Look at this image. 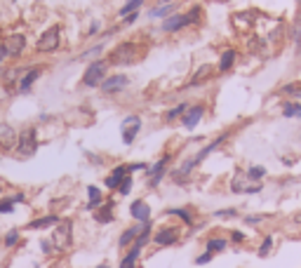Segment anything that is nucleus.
Segmentation results:
<instances>
[{"instance_id":"nucleus-25","label":"nucleus","mask_w":301,"mask_h":268,"mask_svg":"<svg viewBox=\"0 0 301 268\" xmlns=\"http://www.w3.org/2000/svg\"><path fill=\"white\" fill-rule=\"evenodd\" d=\"M191 101H179V104H174V106L165 108L162 111V123L165 125H179V120L184 118V113L189 111Z\"/></svg>"},{"instance_id":"nucleus-52","label":"nucleus","mask_w":301,"mask_h":268,"mask_svg":"<svg viewBox=\"0 0 301 268\" xmlns=\"http://www.w3.org/2000/svg\"><path fill=\"white\" fill-rule=\"evenodd\" d=\"M292 223H294V226H299V228H301V209L294 214V217H292Z\"/></svg>"},{"instance_id":"nucleus-31","label":"nucleus","mask_w":301,"mask_h":268,"mask_svg":"<svg viewBox=\"0 0 301 268\" xmlns=\"http://www.w3.org/2000/svg\"><path fill=\"white\" fill-rule=\"evenodd\" d=\"M24 71H26V68H19V66H12V68H7V71H3L0 80H3V85H5L7 92H10V89H17V85H19V80H22Z\"/></svg>"},{"instance_id":"nucleus-13","label":"nucleus","mask_w":301,"mask_h":268,"mask_svg":"<svg viewBox=\"0 0 301 268\" xmlns=\"http://www.w3.org/2000/svg\"><path fill=\"white\" fill-rule=\"evenodd\" d=\"M257 19H259V12H254V10L233 12V14H231V26L235 28V33L247 35L252 28L257 26Z\"/></svg>"},{"instance_id":"nucleus-15","label":"nucleus","mask_w":301,"mask_h":268,"mask_svg":"<svg viewBox=\"0 0 301 268\" xmlns=\"http://www.w3.org/2000/svg\"><path fill=\"white\" fill-rule=\"evenodd\" d=\"M186 28H191L186 12H174L172 17H167V19H162L160 22V31L162 33H167V35L181 33V31H186Z\"/></svg>"},{"instance_id":"nucleus-11","label":"nucleus","mask_w":301,"mask_h":268,"mask_svg":"<svg viewBox=\"0 0 301 268\" xmlns=\"http://www.w3.org/2000/svg\"><path fill=\"white\" fill-rule=\"evenodd\" d=\"M205 116H207V104L205 101H195V104L189 106V111L184 113V118L179 120V125H181L186 132H193V129L205 120Z\"/></svg>"},{"instance_id":"nucleus-38","label":"nucleus","mask_w":301,"mask_h":268,"mask_svg":"<svg viewBox=\"0 0 301 268\" xmlns=\"http://www.w3.org/2000/svg\"><path fill=\"white\" fill-rule=\"evenodd\" d=\"M144 3L146 0H125V5L118 10V17L123 19V17H127V14H132V12H141Z\"/></svg>"},{"instance_id":"nucleus-7","label":"nucleus","mask_w":301,"mask_h":268,"mask_svg":"<svg viewBox=\"0 0 301 268\" xmlns=\"http://www.w3.org/2000/svg\"><path fill=\"white\" fill-rule=\"evenodd\" d=\"M179 240H181V226H177V223L160 226V228L153 231V238H150L153 247H158V250L174 247V245H179Z\"/></svg>"},{"instance_id":"nucleus-44","label":"nucleus","mask_w":301,"mask_h":268,"mask_svg":"<svg viewBox=\"0 0 301 268\" xmlns=\"http://www.w3.org/2000/svg\"><path fill=\"white\" fill-rule=\"evenodd\" d=\"M101 31H104V24H101L99 19H95V22L89 24V28H87V33H85V38L95 40V38H99V35H101Z\"/></svg>"},{"instance_id":"nucleus-46","label":"nucleus","mask_w":301,"mask_h":268,"mask_svg":"<svg viewBox=\"0 0 301 268\" xmlns=\"http://www.w3.org/2000/svg\"><path fill=\"white\" fill-rule=\"evenodd\" d=\"M212 259H214V254H212V252H202V254H198V257H195V266H207V263H210V261H212Z\"/></svg>"},{"instance_id":"nucleus-22","label":"nucleus","mask_w":301,"mask_h":268,"mask_svg":"<svg viewBox=\"0 0 301 268\" xmlns=\"http://www.w3.org/2000/svg\"><path fill=\"white\" fill-rule=\"evenodd\" d=\"M127 162H120V165H116V167L111 169V172L106 174V179H104V188H108V190H113L116 193L118 190V186L123 184V179L127 177Z\"/></svg>"},{"instance_id":"nucleus-53","label":"nucleus","mask_w":301,"mask_h":268,"mask_svg":"<svg viewBox=\"0 0 301 268\" xmlns=\"http://www.w3.org/2000/svg\"><path fill=\"white\" fill-rule=\"evenodd\" d=\"M95 268H111L108 263H99V266H95Z\"/></svg>"},{"instance_id":"nucleus-36","label":"nucleus","mask_w":301,"mask_h":268,"mask_svg":"<svg viewBox=\"0 0 301 268\" xmlns=\"http://www.w3.org/2000/svg\"><path fill=\"white\" fill-rule=\"evenodd\" d=\"M245 174H247V179H250L252 184H261L264 179L268 177V169L264 167V165H250V167L245 169Z\"/></svg>"},{"instance_id":"nucleus-51","label":"nucleus","mask_w":301,"mask_h":268,"mask_svg":"<svg viewBox=\"0 0 301 268\" xmlns=\"http://www.w3.org/2000/svg\"><path fill=\"white\" fill-rule=\"evenodd\" d=\"M280 160H283L285 167H292V165L296 162V158H294V156H290V158H283V156H280Z\"/></svg>"},{"instance_id":"nucleus-20","label":"nucleus","mask_w":301,"mask_h":268,"mask_svg":"<svg viewBox=\"0 0 301 268\" xmlns=\"http://www.w3.org/2000/svg\"><path fill=\"white\" fill-rule=\"evenodd\" d=\"M19 132L10 123H0V151H14L17 148Z\"/></svg>"},{"instance_id":"nucleus-43","label":"nucleus","mask_w":301,"mask_h":268,"mask_svg":"<svg viewBox=\"0 0 301 268\" xmlns=\"http://www.w3.org/2000/svg\"><path fill=\"white\" fill-rule=\"evenodd\" d=\"M229 242H231V245H245V242H247L245 231H240V228H231V231H229Z\"/></svg>"},{"instance_id":"nucleus-29","label":"nucleus","mask_w":301,"mask_h":268,"mask_svg":"<svg viewBox=\"0 0 301 268\" xmlns=\"http://www.w3.org/2000/svg\"><path fill=\"white\" fill-rule=\"evenodd\" d=\"M275 94L283 97V99L301 101V80H290V83H283L278 89H275Z\"/></svg>"},{"instance_id":"nucleus-41","label":"nucleus","mask_w":301,"mask_h":268,"mask_svg":"<svg viewBox=\"0 0 301 268\" xmlns=\"http://www.w3.org/2000/svg\"><path fill=\"white\" fill-rule=\"evenodd\" d=\"M132 188H134V174H127V177L123 179V184L118 186L116 193H118L120 198H127L129 193H132Z\"/></svg>"},{"instance_id":"nucleus-50","label":"nucleus","mask_w":301,"mask_h":268,"mask_svg":"<svg viewBox=\"0 0 301 268\" xmlns=\"http://www.w3.org/2000/svg\"><path fill=\"white\" fill-rule=\"evenodd\" d=\"M5 59H10V54H7V47H5V40L0 43V64L5 62Z\"/></svg>"},{"instance_id":"nucleus-24","label":"nucleus","mask_w":301,"mask_h":268,"mask_svg":"<svg viewBox=\"0 0 301 268\" xmlns=\"http://www.w3.org/2000/svg\"><path fill=\"white\" fill-rule=\"evenodd\" d=\"M174 12H179V3L172 0V3H160V5H153L148 10V19L150 22H162V19L172 17Z\"/></svg>"},{"instance_id":"nucleus-3","label":"nucleus","mask_w":301,"mask_h":268,"mask_svg":"<svg viewBox=\"0 0 301 268\" xmlns=\"http://www.w3.org/2000/svg\"><path fill=\"white\" fill-rule=\"evenodd\" d=\"M108 68H111V64H108L106 56H99V59H95V62H89L87 66H85L80 85L87 87V89H99V85L104 83L106 75H108Z\"/></svg>"},{"instance_id":"nucleus-12","label":"nucleus","mask_w":301,"mask_h":268,"mask_svg":"<svg viewBox=\"0 0 301 268\" xmlns=\"http://www.w3.org/2000/svg\"><path fill=\"white\" fill-rule=\"evenodd\" d=\"M214 78H219L217 75V64H200V66L189 75L186 87H205V85L212 83Z\"/></svg>"},{"instance_id":"nucleus-4","label":"nucleus","mask_w":301,"mask_h":268,"mask_svg":"<svg viewBox=\"0 0 301 268\" xmlns=\"http://www.w3.org/2000/svg\"><path fill=\"white\" fill-rule=\"evenodd\" d=\"M229 190L235 193V196H259V193L264 190V181L261 184H252L250 179H247L245 169L238 167L233 172V177H231V181H229Z\"/></svg>"},{"instance_id":"nucleus-37","label":"nucleus","mask_w":301,"mask_h":268,"mask_svg":"<svg viewBox=\"0 0 301 268\" xmlns=\"http://www.w3.org/2000/svg\"><path fill=\"white\" fill-rule=\"evenodd\" d=\"M273 245H275V235L273 233H266L261 238V242H259V247H257V257H268L271 252H273Z\"/></svg>"},{"instance_id":"nucleus-5","label":"nucleus","mask_w":301,"mask_h":268,"mask_svg":"<svg viewBox=\"0 0 301 268\" xmlns=\"http://www.w3.org/2000/svg\"><path fill=\"white\" fill-rule=\"evenodd\" d=\"M62 26L59 24H52L50 28H45L43 33L38 35V40H35V52H40V54H50V52H57L59 47H62Z\"/></svg>"},{"instance_id":"nucleus-1","label":"nucleus","mask_w":301,"mask_h":268,"mask_svg":"<svg viewBox=\"0 0 301 268\" xmlns=\"http://www.w3.org/2000/svg\"><path fill=\"white\" fill-rule=\"evenodd\" d=\"M144 56V45L139 43V40H120V43H116L111 47V52L106 54L108 64L111 66H132V64H137Z\"/></svg>"},{"instance_id":"nucleus-42","label":"nucleus","mask_w":301,"mask_h":268,"mask_svg":"<svg viewBox=\"0 0 301 268\" xmlns=\"http://www.w3.org/2000/svg\"><path fill=\"white\" fill-rule=\"evenodd\" d=\"M19 240H22V233H19V228H12L5 233V238H3V245L10 250V247H17Z\"/></svg>"},{"instance_id":"nucleus-39","label":"nucleus","mask_w":301,"mask_h":268,"mask_svg":"<svg viewBox=\"0 0 301 268\" xmlns=\"http://www.w3.org/2000/svg\"><path fill=\"white\" fill-rule=\"evenodd\" d=\"M268 219H273V214H245V217H242V223H245V226H252V228H257V226L266 223Z\"/></svg>"},{"instance_id":"nucleus-54","label":"nucleus","mask_w":301,"mask_h":268,"mask_svg":"<svg viewBox=\"0 0 301 268\" xmlns=\"http://www.w3.org/2000/svg\"><path fill=\"white\" fill-rule=\"evenodd\" d=\"M0 43H3V38H0Z\"/></svg>"},{"instance_id":"nucleus-45","label":"nucleus","mask_w":301,"mask_h":268,"mask_svg":"<svg viewBox=\"0 0 301 268\" xmlns=\"http://www.w3.org/2000/svg\"><path fill=\"white\" fill-rule=\"evenodd\" d=\"M40 252H43V254H47V257L57 254V250H54V245H52L50 238H43V240H40Z\"/></svg>"},{"instance_id":"nucleus-34","label":"nucleus","mask_w":301,"mask_h":268,"mask_svg":"<svg viewBox=\"0 0 301 268\" xmlns=\"http://www.w3.org/2000/svg\"><path fill=\"white\" fill-rule=\"evenodd\" d=\"M186 17H189V24H191V28H198V26H202V22H205V10H202V5H191L189 10H186Z\"/></svg>"},{"instance_id":"nucleus-23","label":"nucleus","mask_w":301,"mask_h":268,"mask_svg":"<svg viewBox=\"0 0 301 268\" xmlns=\"http://www.w3.org/2000/svg\"><path fill=\"white\" fill-rule=\"evenodd\" d=\"M165 217H177L179 221L184 223V226H193L195 221H198V214H195L193 207L184 205V207H170V209H165Z\"/></svg>"},{"instance_id":"nucleus-18","label":"nucleus","mask_w":301,"mask_h":268,"mask_svg":"<svg viewBox=\"0 0 301 268\" xmlns=\"http://www.w3.org/2000/svg\"><path fill=\"white\" fill-rule=\"evenodd\" d=\"M26 45H28V40H26V35L24 33H10L5 38V47H7V54H10V59H19V56L26 52Z\"/></svg>"},{"instance_id":"nucleus-8","label":"nucleus","mask_w":301,"mask_h":268,"mask_svg":"<svg viewBox=\"0 0 301 268\" xmlns=\"http://www.w3.org/2000/svg\"><path fill=\"white\" fill-rule=\"evenodd\" d=\"M141 125L144 123H141L139 113H129L120 120V141H123V146H134V141L139 139L141 134Z\"/></svg>"},{"instance_id":"nucleus-33","label":"nucleus","mask_w":301,"mask_h":268,"mask_svg":"<svg viewBox=\"0 0 301 268\" xmlns=\"http://www.w3.org/2000/svg\"><path fill=\"white\" fill-rule=\"evenodd\" d=\"M139 231H141V223H132V226H127V228L120 233V238H118V247H120V250H129V247L134 245V240H137Z\"/></svg>"},{"instance_id":"nucleus-14","label":"nucleus","mask_w":301,"mask_h":268,"mask_svg":"<svg viewBox=\"0 0 301 268\" xmlns=\"http://www.w3.org/2000/svg\"><path fill=\"white\" fill-rule=\"evenodd\" d=\"M238 56H240V50H238V47H233V45L223 47V50L219 52L217 75H229V73L235 68V64H238Z\"/></svg>"},{"instance_id":"nucleus-21","label":"nucleus","mask_w":301,"mask_h":268,"mask_svg":"<svg viewBox=\"0 0 301 268\" xmlns=\"http://www.w3.org/2000/svg\"><path fill=\"white\" fill-rule=\"evenodd\" d=\"M264 38H266V45L268 47H280V45L287 40V26H285V22H280V19H275L273 22V28L268 31V33H264Z\"/></svg>"},{"instance_id":"nucleus-6","label":"nucleus","mask_w":301,"mask_h":268,"mask_svg":"<svg viewBox=\"0 0 301 268\" xmlns=\"http://www.w3.org/2000/svg\"><path fill=\"white\" fill-rule=\"evenodd\" d=\"M52 245H54L57 254H62V252H68L73 247V221L71 219H62V221L57 223L54 228H52Z\"/></svg>"},{"instance_id":"nucleus-27","label":"nucleus","mask_w":301,"mask_h":268,"mask_svg":"<svg viewBox=\"0 0 301 268\" xmlns=\"http://www.w3.org/2000/svg\"><path fill=\"white\" fill-rule=\"evenodd\" d=\"M59 221H62V217L57 212H50V214H45V217H38V219H33V221H28L26 228L28 231H47V228H54Z\"/></svg>"},{"instance_id":"nucleus-9","label":"nucleus","mask_w":301,"mask_h":268,"mask_svg":"<svg viewBox=\"0 0 301 268\" xmlns=\"http://www.w3.org/2000/svg\"><path fill=\"white\" fill-rule=\"evenodd\" d=\"M38 127H26L19 132V139H17V148H14V153H17L19 158H31L35 156V151H38Z\"/></svg>"},{"instance_id":"nucleus-30","label":"nucleus","mask_w":301,"mask_h":268,"mask_svg":"<svg viewBox=\"0 0 301 268\" xmlns=\"http://www.w3.org/2000/svg\"><path fill=\"white\" fill-rule=\"evenodd\" d=\"M280 116H283L285 120H301V101L283 99V104H280Z\"/></svg>"},{"instance_id":"nucleus-47","label":"nucleus","mask_w":301,"mask_h":268,"mask_svg":"<svg viewBox=\"0 0 301 268\" xmlns=\"http://www.w3.org/2000/svg\"><path fill=\"white\" fill-rule=\"evenodd\" d=\"M146 167H148V162H141V160H137V162H127V172H129V174L146 172Z\"/></svg>"},{"instance_id":"nucleus-26","label":"nucleus","mask_w":301,"mask_h":268,"mask_svg":"<svg viewBox=\"0 0 301 268\" xmlns=\"http://www.w3.org/2000/svg\"><path fill=\"white\" fill-rule=\"evenodd\" d=\"M287 43L292 45L294 56H301V14L287 26Z\"/></svg>"},{"instance_id":"nucleus-10","label":"nucleus","mask_w":301,"mask_h":268,"mask_svg":"<svg viewBox=\"0 0 301 268\" xmlns=\"http://www.w3.org/2000/svg\"><path fill=\"white\" fill-rule=\"evenodd\" d=\"M129 85H132V78H129L127 73H108L106 80L99 85V92L104 97H116L120 92H125Z\"/></svg>"},{"instance_id":"nucleus-19","label":"nucleus","mask_w":301,"mask_h":268,"mask_svg":"<svg viewBox=\"0 0 301 268\" xmlns=\"http://www.w3.org/2000/svg\"><path fill=\"white\" fill-rule=\"evenodd\" d=\"M129 217L137 223H144V221H150V219H153V209H150V205L144 198H137V200L129 202Z\"/></svg>"},{"instance_id":"nucleus-35","label":"nucleus","mask_w":301,"mask_h":268,"mask_svg":"<svg viewBox=\"0 0 301 268\" xmlns=\"http://www.w3.org/2000/svg\"><path fill=\"white\" fill-rule=\"evenodd\" d=\"M106 50V43L104 40H99V43H95L92 47H87V50H83V54L78 56L80 62H95V59H99L101 52Z\"/></svg>"},{"instance_id":"nucleus-48","label":"nucleus","mask_w":301,"mask_h":268,"mask_svg":"<svg viewBox=\"0 0 301 268\" xmlns=\"http://www.w3.org/2000/svg\"><path fill=\"white\" fill-rule=\"evenodd\" d=\"M139 17H141V12H132V14L120 19V26H134V24L139 22Z\"/></svg>"},{"instance_id":"nucleus-17","label":"nucleus","mask_w":301,"mask_h":268,"mask_svg":"<svg viewBox=\"0 0 301 268\" xmlns=\"http://www.w3.org/2000/svg\"><path fill=\"white\" fill-rule=\"evenodd\" d=\"M116 205H118V202L113 200V198H106V200H104V205H101L99 209H95V212H92V219H95L99 226H108V223H113V221H116Z\"/></svg>"},{"instance_id":"nucleus-2","label":"nucleus","mask_w":301,"mask_h":268,"mask_svg":"<svg viewBox=\"0 0 301 268\" xmlns=\"http://www.w3.org/2000/svg\"><path fill=\"white\" fill-rule=\"evenodd\" d=\"M172 160H174V156L172 153H162L160 158H158L156 162H150L148 167H146V188H150V190H156L158 186L165 181V179L170 177V169H172Z\"/></svg>"},{"instance_id":"nucleus-40","label":"nucleus","mask_w":301,"mask_h":268,"mask_svg":"<svg viewBox=\"0 0 301 268\" xmlns=\"http://www.w3.org/2000/svg\"><path fill=\"white\" fill-rule=\"evenodd\" d=\"M212 217H214V219H223V221H229V219H238L240 212L235 209V207H221V209H214Z\"/></svg>"},{"instance_id":"nucleus-16","label":"nucleus","mask_w":301,"mask_h":268,"mask_svg":"<svg viewBox=\"0 0 301 268\" xmlns=\"http://www.w3.org/2000/svg\"><path fill=\"white\" fill-rule=\"evenodd\" d=\"M40 75H43V66H26V71H24L22 80L17 85V94H28L33 89V85L40 80Z\"/></svg>"},{"instance_id":"nucleus-49","label":"nucleus","mask_w":301,"mask_h":268,"mask_svg":"<svg viewBox=\"0 0 301 268\" xmlns=\"http://www.w3.org/2000/svg\"><path fill=\"white\" fill-rule=\"evenodd\" d=\"M137 263H139L137 259H132L129 254H125V257L120 259V263H118V268H139Z\"/></svg>"},{"instance_id":"nucleus-28","label":"nucleus","mask_w":301,"mask_h":268,"mask_svg":"<svg viewBox=\"0 0 301 268\" xmlns=\"http://www.w3.org/2000/svg\"><path fill=\"white\" fill-rule=\"evenodd\" d=\"M85 190H87V202H85V209H87V212L99 209V207L104 205V200H106V198H104V190H101L99 186H95V184H89Z\"/></svg>"},{"instance_id":"nucleus-32","label":"nucleus","mask_w":301,"mask_h":268,"mask_svg":"<svg viewBox=\"0 0 301 268\" xmlns=\"http://www.w3.org/2000/svg\"><path fill=\"white\" fill-rule=\"evenodd\" d=\"M229 245H231V242H229V235H210V238L205 240V250L212 252L214 257L229 250Z\"/></svg>"}]
</instances>
